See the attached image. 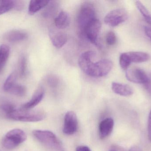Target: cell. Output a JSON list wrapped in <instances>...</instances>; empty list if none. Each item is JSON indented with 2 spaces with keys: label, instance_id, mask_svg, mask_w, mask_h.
Returning <instances> with one entry per match:
<instances>
[{
  "label": "cell",
  "instance_id": "15",
  "mask_svg": "<svg viewBox=\"0 0 151 151\" xmlns=\"http://www.w3.org/2000/svg\"><path fill=\"white\" fill-rule=\"evenodd\" d=\"M131 63H140L146 62L150 59V55L142 51L128 52Z\"/></svg>",
  "mask_w": 151,
  "mask_h": 151
},
{
  "label": "cell",
  "instance_id": "29",
  "mask_svg": "<svg viewBox=\"0 0 151 151\" xmlns=\"http://www.w3.org/2000/svg\"><path fill=\"white\" fill-rule=\"evenodd\" d=\"M148 133L149 140L151 142V110L149 114L148 119Z\"/></svg>",
  "mask_w": 151,
  "mask_h": 151
},
{
  "label": "cell",
  "instance_id": "11",
  "mask_svg": "<svg viewBox=\"0 0 151 151\" xmlns=\"http://www.w3.org/2000/svg\"><path fill=\"white\" fill-rule=\"evenodd\" d=\"M44 96V90L43 88L42 87L38 88L33 95L32 98L28 102L23 105L21 109L25 110H32L40 103Z\"/></svg>",
  "mask_w": 151,
  "mask_h": 151
},
{
  "label": "cell",
  "instance_id": "31",
  "mask_svg": "<svg viewBox=\"0 0 151 151\" xmlns=\"http://www.w3.org/2000/svg\"><path fill=\"white\" fill-rule=\"evenodd\" d=\"M145 88L146 90L151 95V81L150 80L149 81L147 82L146 83L144 84Z\"/></svg>",
  "mask_w": 151,
  "mask_h": 151
},
{
  "label": "cell",
  "instance_id": "18",
  "mask_svg": "<svg viewBox=\"0 0 151 151\" xmlns=\"http://www.w3.org/2000/svg\"><path fill=\"white\" fill-rule=\"evenodd\" d=\"M10 54V48L6 44L0 46V74L5 66Z\"/></svg>",
  "mask_w": 151,
  "mask_h": 151
},
{
  "label": "cell",
  "instance_id": "5",
  "mask_svg": "<svg viewBox=\"0 0 151 151\" xmlns=\"http://www.w3.org/2000/svg\"><path fill=\"white\" fill-rule=\"evenodd\" d=\"M27 135L23 130L13 129L8 132L3 140L4 147L8 150H12L17 147L26 140Z\"/></svg>",
  "mask_w": 151,
  "mask_h": 151
},
{
  "label": "cell",
  "instance_id": "6",
  "mask_svg": "<svg viewBox=\"0 0 151 151\" xmlns=\"http://www.w3.org/2000/svg\"><path fill=\"white\" fill-rule=\"evenodd\" d=\"M128 17V14L125 9H115L106 14L104 22L110 26L116 27L126 21Z\"/></svg>",
  "mask_w": 151,
  "mask_h": 151
},
{
  "label": "cell",
  "instance_id": "22",
  "mask_svg": "<svg viewBox=\"0 0 151 151\" xmlns=\"http://www.w3.org/2000/svg\"><path fill=\"white\" fill-rule=\"evenodd\" d=\"M26 91V88L24 86L16 83L8 92L15 95L23 97L25 95Z\"/></svg>",
  "mask_w": 151,
  "mask_h": 151
},
{
  "label": "cell",
  "instance_id": "25",
  "mask_svg": "<svg viewBox=\"0 0 151 151\" xmlns=\"http://www.w3.org/2000/svg\"><path fill=\"white\" fill-rule=\"evenodd\" d=\"M55 1H51V4L49 3L46 9L43 12V15L45 17H50L53 15V13L55 12V10L57 8V5Z\"/></svg>",
  "mask_w": 151,
  "mask_h": 151
},
{
  "label": "cell",
  "instance_id": "34",
  "mask_svg": "<svg viewBox=\"0 0 151 151\" xmlns=\"http://www.w3.org/2000/svg\"><path fill=\"white\" fill-rule=\"evenodd\" d=\"M129 151H141L140 148L137 146H134L132 147Z\"/></svg>",
  "mask_w": 151,
  "mask_h": 151
},
{
  "label": "cell",
  "instance_id": "30",
  "mask_svg": "<svg viewBox=\"0 0 151 151\" xmlns=\"http://www.w3.org/2000/svg\"><path fill=\"white\" fill-rule=\"evenodd\" d=\"M24 3L21 1H15V7L14 9L17 10H21L24 8Z\"/></svg>",
  "mask_w": 151,
  "mask_h": 151
},
{
  "label": "cell",
  "instance_id": "27",
  "mask_svg": "<svg viewBox=\"0 0 151 151\" xmlns=\"http://www.w3.org/2000/svg\"><path fill=\"white\" fill-rule=\"evenodd\" d=\"M106 40L108 45L112 46L114 45L117 41V37L115 33L112 31L108 32L106 34Z\"/></svg>",
  "mask_w": 151,
  "mask_h": 151
},
{
  "label": "cell",
  "instance_id": "35",
  "mask_svg": "<svg viewBox=\"0 0 151 151\" xmlns=\"http://www.w3.org/2000/svg\"><path fill=\"white\" fill-rule=\"evenodd\" d=\"M116 151L113 150H111V151Z\"/></svg>",
  "mask_w": 151,
  "mask_h": 151
},
{
  "label": "cell",
  "instance_id": "24",
  "mask_svg": "<svg viewBox=\"0 0 151 151\" xmlns=\"http://www.w3.org/2000/svg\"><path fill=\"white\" fill-rule=\"evenodd\" d=\"M131 64L128 52L122 53L119 57V64L123 70H127Z\"/></svg>",
  "mask_w": 151,
  "mask_h": 151
},
{
  "label": "cell",
  "instance_id": "9",
  "mask_svg": "<svg viewBox=\"0 0 151 151\" xmlns=\"http://www.w3.org/2000/svg\"><path fill=\"white\" fill-rule=\"evenodd\" d=\"M78 127V119L74 112L68 111L65 116L63 131L65 134L73 135L77 131Z\"/></svg>",
  "mask_w": 151,
  "mask_h": 151
},
{
  "label": "cell",
  "instance_id": "13",
  "mask_svg": "<svg viewBox=\"0 0 151 151\" xmlns=\"http://www.w3.org/2000/svg\"><path fill=\"white\" fill-rule=\"evenodd\" d=\"M111 88L114 93L122 96H129L134 93L133 89L130 86L119 82H112Z\"/></svg>",
  "mask_w": 151,
  "mask_h": 151
},
{
  "label": "cell",
  "instance_id": "32",
  "mask_svg": "<svg viewBox=\"0 0 151 151\" xmlns=\"http://www.w3.org/2000/svg\"><path fill=\"white\" fill-rule=\"evenodd\" d=\"M76 151H91L88 147L86 146H79L76 148Z\"/></svg>",
  "mask_w": 151,
  "mask_h": 151
},
{
  "label": "cell",
  "instance_id": "12",
  "mask_svg": "<svg viewBox=\"0 0 151 151\" xmlns=\"http://www.w3.org/2000/svg\"><path fill=\"white\" fill-rule=\"evenodd\" d=\"M114 121L111 118H106L101 121L99 125V135L100 139L109 136L112 132Z\"/></svg>",
  "mask_w": 151,
  "mask_h": 151
},
{
  "label": "cell",
  "instance_id": "16",
  "mask_svg": "<svg viewBox=\"0 0 151 151\" xmlns=\"http://www.w3.org/2000/svg\"><path fill=\"white\" fill-rule=\"evenodd\" d=\"M47 0H33L30 1L28 12L30 15H33L37 12L46 7L49 3Z\"/></svg>",
  "mask_w": 151,
  "mask_h": 151
},
{
  "label": "cell",
  "instance_id": "1",
  "mask_svg": "<svg viewBox=\"0 0 151 151\" xmlns=\"http://www.w3.org/2000/svg\"><path fill=\"white\" fill-rule=\"evenodd\" d=\"M96 56V52L92 51L83 52L78 59L79 66L83 72L91 77L106 76L112 69V62L106 59L95 62Z\"/></svg>",
  "mask_w": 151,
  "mask_h": 151
},
{
  "label": "cell",
  "instance_id": "17",
  "mask_svg": "<svg viewBox=\"0 0 151 151\" xmlns=\"http://www.w3.org/2000/svg\"><path fill=\"white\" fill-rule=\"evenodd\" d=\"M6 39L11 42L20 41L26 39L27 34L23 31L19 30H13L7 33Z\"/></svg>",
  "mask_w": 151,
  "mask_h": 151
},
{
  "label": "cell",
  "instance_id": "33",
  "mask_svg": "<svg viewBox=\"0 0 151 151\" xmlns=\"http://www.w3.org/2000/svg\"><path fill=\"white\" fill-rule=\"evenodd\" d=\"M145 31L147 36L151 40V28L149 27H145Z\"/></svg>",
  "mask_w": 151,
  "mask_h": 151
},
{
  "label": "cell",
  "instance_id": "20",
  "mask_svg": "<svg viewBox=\"0 0 151 151\" xmlns=\"http://www.w3.org/2000/svg\"><path fill=\"white\" fill-rule=\"evenodd\" d=\"M136 5L147 22L151 25V14L146 7L140 1H136Z\"/></svg>",
  "mask_w": 151,
  "mask_h": 151
},
{
  "label": "cell",
  "instance_id": "8",
  "mask_svg": "<svg viewBox=\"0 0 151 151\" xmlns=\"http://www.w3.org/2000/svg\"><path fill=\"white\" fill-rule=\"evenodd\" d=\"M126 76L129 81L143 85L150 80L144 71L137 67L129 68L127 70Z\"/></svg>",
  "mask_w": 151,
  "mask_h": 151
},
{
  "label": "cell",
  "instance_id": "3",
  "mask_svg": "<svg viewBox=\"0 0 151 151\" xmlns=\"http://www.w3.org/2000/svg\"><path fill=\"white\" fill-rule=\"evenodd\" d=\"M46 113L41 110H16L7 115L9 118L23 122H38L43 120Z\"/></svg>",
  "mask_w": 151,
  "mask_h": 151
},
{
  "label": "cell",
  "instance_id": "26",
  "mask_svg": "<svg viewBox=\"0 0 151 151\" xmlns=\"http://www.w3.org/2000/svg\"><path fill=\"white\" fill-rule=\"evenodd\" d=\"M1 110L6 113V115L12 113L16 110L15 106L10 103H4L0 105Z\"/></svg>",
  "mask_w": 151,
  "mask_h": 151
},
{
  "label": "cell",
  "instance_id": "10",
  "mask_svg": "<svg viewBox=\"0 0 151 151\" xmlns=\"http://www.w3.org/2000/svg\"><path fill=\"white\" fill-rule=\"evenodd\" d=\"M49 36L52 44L57 48L63 47L68 41L67 35L65 32L59 30L50 29Z\"/></svg>",
  "mask_w": 151,
  "mask_h": 151
},
{
  "label": "cell",
  "instance_id": "14",
  "mask_svg": "<svg viewBox=\"0 0 151 151\" xmlns=\"http://www.w3.org/2000/svg\"><path fill=\"white\" fill-rule=\"evenodd\" d=\"M70 23V15L66 12L62 11L55 18V26L59 29L67 28Z\"/></svg>",
  "mask_w": 151,
  "mask_h": 151
},
{
  "label": "cell",
  "instance_id": "2",
  "mask_svg": "<svg viewBox=\"0 0 151 151\" xmlns=\"http://www.w3.org/2000/svg\"><path fill=\"white\" fill-rule=\"evenodd\" d=\"M96 18V9L94 5L90 2H84L81 5L77 18V27L80 33L83 34L87 25Z\"/></svg>",
  "mask_w": 151,
  "mask_h": 151
},
{
  "label": "cell",
  "instance_id": "4",
  "mask_svg": "<svg viewBox=\"0 0 151 151\" xmlns=\"http://www.w3.org/2000/svg\"><path fill=\"white\" fill-rule=\"evenodd\" d=\"M34 136L41 143L50 149L57 150H63L62 144L56 136L51 131L47 130H35Z\"/></svg>",
  "mask_w": 151,
  "mask_h": 151
},
{
  "label": "cell",
  "instance_id": "23",
  "mask_svg": "<svg viewBox=\"0 0 151 151\" xmlns=\"http://www.w3.org/2000/svg\"><path fill=\"white\" fill-rule=\"evenodd\" d=\"M18 67L19 76L20 77H24L27 69V59L25 56H21L19 62Z\"/></svg>",
  "mask_w": 151,
  "mask_h": 151
},
{
  "label": "cell",
  "instance_id": "7",
  "mask_svg": "<svg viewBox=\"0 0 151 151\" xmlns=\"http://www.w3.org/2000/svg\"><path fill=\"white\" fill-rule=\"evenodd\" d=\"M101 28L100 20L96 18L91 21L85 27L83 35H85L90 42L95 44H97V40Z\"/></svg>",
  "mask_w": 151,
  "mask_h": 151
},
{
  "label": "cell",
  "instance_id": "21",
  "mask_svg": "<svg viewBox=\"0 0 151 151\" xmlns=\"http://www.w3.org/2000/svg\"><path fill=\"white\" fill-rule=\"evenodd\" d=\"M16 80H17L16 74L13 72L10 74L8 78L6 79L4 84L3 88L4 91L7 92H9L12 87L16 84Z\"/></svg>",
  "mask_w": 151,
  "mask_h": 151
},
{
  "label": "cell",
  "instance_id": "19",
  "mask_svg": "<svg viewBox=\"0 0 151 151\" xmlns=\"http://www.w3.org/2000/svg\"><path fill=\"white\" fill-rule=\"evenodd\" d=\"M15 7V1H0V15L8 12Z\"/></svg>",
  "mask_w": 151,
  "mask_h": 151
},
{
  "label": "cell",
  "instance_id": "28",
  "mask_svg": "<svg viewBox=\"0 0 151 151\" xmlns=\"http://www.w3.org/2000/svg\"><path fill=\"white\" fill-rule=\"evenodd\" d=\"M47 82L50 87H56L59 83V79L55 75H50L47 79Z\"/></svg>",
  "mask_w": 151,
  "mask_h": 151
}]
</instances>
